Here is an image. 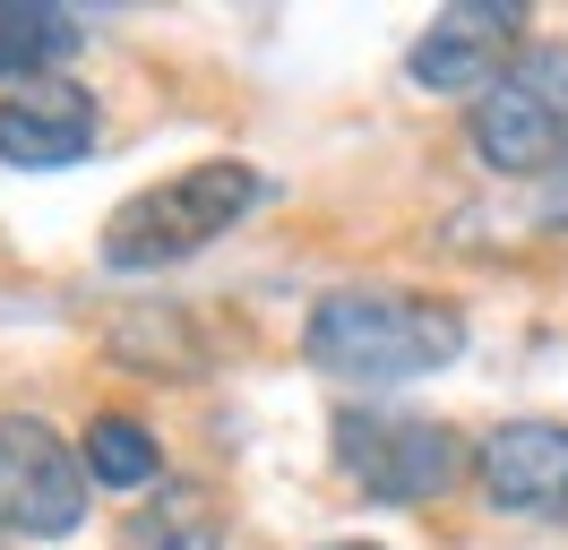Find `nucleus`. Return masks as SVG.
<instances>
[{
  "instance_id": "f257e3e1",
  "label": "nucleus",
  "mask_w": 568,
  "mask_h": 550,
  "mask_svg": "<svg viewBox=\"0 0 568 550\" xmlns=\"http://www.w3.org/2000/svg\"><path fill=\"white\" fill-rule=\"evenodd\" d=\"M302 344L336 387H405V378H430L465 353V309L430 302V293L345 284V293H327L311 309Z\"/></svg>"
},
{
  "instance_id": "f03ea898",
  "label": "nucleus",
  "mask_w": 568,
  "mask_h": 550,
  "mask_svg": "<svg viewBox=\"0 0 568 550\" xmlns=\"http://www.w3.org/2000/svg\"><path fill=\"white\" fill-rule=\"evenodd\" d=\"M258 198H267V172H250V164H190V172L155 181V190H139V198H121L104 215V267L112 275L181 267V258H199L207 241L233 233Z\"/></svg>"
},
{
  "instance_id": "7ed1b4c3",
  "label": "nucleus",
  "mask_w": 568,
  "mask_h": 550,
  "mask_svg": "<svg viewBox=\"0 0 568 550\" xmlns=\"http://www.w3.org/2000/svg\"><path fill=\"white\" fill-rule=\"evenodd\" d=\"M327 439H336L345 481L371 490V499H388V508H430V499H448V490L474 473V447H465L448 421H430V412L345 405Z\"/></svg>"
},
{
  "instance_id": "20e7f679",
  "label": "nucleus",
  "mask_w": 568,
  "mask_h": 550,
  "mask_svg": "<svg viewBox=\"0 0 568 550\" xmlns=\"http://www.w3.org/2000/svg\"><path fill=\"white\" fill-rule=\"evenodd\" d=\"M474 155L508 181H534L568 155V43H526L517 61L499 69L491 86L474 95Z\"/></svg>"
},
{
  "instance_id": "39448f33",
  "label": "nucleus",
  "mask_w": 568,
  "mask_h": 550,
  "mask_svg": "<svg viewBox=\"0 0 568 550\" xmlns=\"http://www.w3.org/2000/svg\"><path fill=\"white\" fill-rule=\"evenodd\" d=\"M87 524V465L78 447L36 421V412H0V542H70Z\"/></svg>"
},
{
  "instance_id": "423d86ee",
  "label": "nucleus",
  "mask_w": 568,
  "mask_h": 550,
  "mask_svg": "<svg viewBox=\"0 0 568 550\" xmlns=\"http://www.w3.org/2000/svg\"><path fill=\"white\" fill-rule=\"evenodd\" d=\"M526 0H457V9H439L423 34H414V52H405V78L423 86V95H483L499 69L526 52Z\"/></svg>"
},
{
  "instance_id": "0eeeda50",
  "label": "nucleus",
  "mask_w": 568,
  "mask_h": 550,
  "mask_svg": "<svg viewBox=\"0 0 568 550\" xmlns=\"http://www.w3.org/2000/svg\"><path fill=\"white\" fill-rule=\"evenodd\" d=\"M474 481L508 516L568 524V421H499L491 439H474Z\"/></svg>"
},
{
  "instance_id": "6e6552de",
  "label": "nucleus",
  "mask_w": 568,
  "mask_h": 550,
  "mask_svg": "<svg viewBox=\"0 0 568 550\" xmlns=\"http://www.w3.org/2000/svg\"><path fill=\"white\" fill-rule=\"evenodd\" d=\"M95 138H104V112L78 78H36V86L0 95V164L61 172V164H87Z\"/></svg>"
},
{
  "instance_id": "1a4fd4ad",
  "label": "nucleus",
  "mask_w": 568,
  "mask_h": 550,
  "mask_svg": "<svg viewBox=\"0 0 568 550\" xmlns=\"http://www.w3.org/2000/svg\"><path fill=\"white\" fill-rule=\"evenodd\" d=\"M121 550H224V508L199 481H155L146 508H130Z\"/></svg>"
},
{
  "instance_id": "9d476101",
  "label": "nucleus",
  "mask_w": 568,
  "mask_h": 550,
  "mask_svg": "<svg viewBox=\"0 0 568 550\" xmlns=\"http://www.w3.org/2000/svg\"><path fill=\"white\" fill-rule=\"evenodd\" d=\"M78 52V18L43 9V0H0V86H36L61 78V61Z\"/></svg>"
},
{
  "instance_id": "9b49d317",
  "label": "nucleus",
  "mask_w": 568,
  "mask_h": 550,
  "mask_svg": "<svg viewBox=\"0 0 568 550\" xmlns=\"http://www.w3.org/2000/svg\"><path fill=\"white\" fill-rule=\"evenodd\" d=\"M78 465H87V490H155L164 481V439L130 412H95Z\"/></svg>"
},
{
  "instance_id": "f8f14e48",
  "label": "nucleus",
  "mask_w": 568,
  "mask_h": 550,
  "mask_svg": "<svg viewBox=\"0 0 568 550\" xmlns=\"http://www.w3.org/2000/svg\"><path fill=\"white\" fill-rule=\"evenodd\" d=\"M542 224H551V233H568V155L551 164V190H542Z\"/></svg>"
},
{
  "instance_id": "ddd939ff",
  "label": "nucleus",
  "mask_w": 568,
  "mask_h": 550,
  "mask_svg": "<svg viewBox=\"0 0 568 550\" xmlns=\"http://www.w3.org/2000/svg\"><path fill=\"white\" fill-rule=\"evenodd\" d=\"M320 550H379V542H320Z\"/></svg>"
},
{
  "instance_id": "4468645a",
  "label": "nucleus",
  "mask_w": 568,
  "mask_h": 550,
  "mask_svg": "<svg viewBox=\"0 0 568 550\" xmlns=\"http://www.w3.org/2000/svg\"><path fill=\"white\" fill-rule=\"evenodd\" d=\"M0 550H9V542H0Z\"/></svg>"
}]
</instances>
